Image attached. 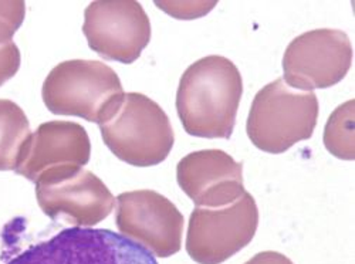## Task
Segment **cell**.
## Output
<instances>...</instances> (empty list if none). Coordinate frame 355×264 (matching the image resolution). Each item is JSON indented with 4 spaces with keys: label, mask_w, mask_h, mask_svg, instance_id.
<instances>
[{
    "label": "cell",
    "mask_w": 355,
    "mask_h": 264,
    "mask_svg": "<svg viewBox=\"0 0 355 264\" xmlns=\"http://www.w3.org/2000/svg\"><path fill=\"white\" fill-rule=\"evenodd\" d=\"M242 94L243 81L238 67L226 57L208 55L182 74L176 111L189 135L229 139Z\"/></svg>",
    "instance_id": "6da1fadb"
},
{
    "label": "cell",
    "mask_w": 355,
    "mask_h": 264,
    "mask_svg": "<svg viewBox=\"0 0 355 264\" xmlns=\"http://www.w3.org/2000/svg\"><path fill=\"white\" fill-rule=\"evenodd\" d=\"M100 130L104 143L118 159L141 168L164 162L175 142L165 111L139 93H125Z\"/></svg>",
    "instance_id": "7a4b0ae2"
},
{
    "label": "cell",
    "mask_w": 355,
    "mask_h": 264,
    "mask_svg": "<svg viewBox=\"0 0 355 264\" xmlns=\"http://www.w3.org/2000/svg\"><path fill=\"white\" fill-rule=\"evenodd\" d=\"M318 118V100L313 91H300L283 78L263 87L248 116V135L263 152L283 154L294 143L310 139Z\"/></svg>",
    "instance_id": "3957f363"
},
{
    "label": "cell",
    "mask_w": 355,
    "mask_h": 264,
    "mask_svg": "<svg viewBox=\"0 0 355 264\" xmlns=\"http://www.w3.org/2000/svg\"><path fill=\"white\" fill-rule=\"evenodd\" d=\"M43 101L57 115L101 124L124 96L116 73L101 62L69 60L55 66L43 82Z\"/></svg>",
    "instance_id": "277c9868"
},
{
    "label": "cell",
    "mask_w": 355,
    "mask_h": 264,
    "mask_svg": "<svg viewBox=\"0 0 355 264\" xmlns=\"http://www.w3.org/2000/svg\"><path fill=\"white\" fill-rule=\"evenodd\" d=\"M6 264H158L142 246L108 229L71 227L36 243Z\"/></svg>",
    "instance_id": "5b68a950"
},
{
    "label": "cell",
    "mask_w": 355,
    "mask_h": 264,
    "mask_svg": "<svg viewBox=\"0 0 355 264\" xmlns=\"http://www.w3.org/2000/svg\"><path fill=\"white\" fill-rule=\"evenodd\" d=\"M257 226L259 209L249 192L225 206H196L189 219L187 252L198 264H222L253 240Z\"/></svg>",
    "instance_id": "8992f818"
},
{
    "label": "cell",
    "mask_w": 355,
    "mask_h": 264,
    "mask_svg": "<svg viewBox=\"0 0 355 264\" xmlns=\"http://www.w3.org/2000/svg\"><path fill=\"white\" fill-rule=\"evenodd\" d=\"M115 223L124 238L165 258L181 250L184 216L161 193L150 189L118 195Z\"/></svg>",
    "instance_id": "52a82bcc"
},
{
    "label": "cell",
    "mask_w": 355,
    "mask_h": 264,
    "mask_svg": "<svg viewBox=\"0 0 355 264\" xmlns=\"http://www.w3.org/2000/svg\"><path fill=\"white\" fill-rule=\"evenodd\" d=\"M352 46L347 33L318 28L295 37L286 49L283 70L287 85L311 91L338 84L349 71Z\"/></svg>",
    "instance_id": "ba28073f"
},
{
    "label": "cell",
    "mask_w": 355,
    "mask_h": 264,
    "mask_svg": "<svg viewBox=\"0 0 355 264\" xmlns=\"http://www.w3.org/2000/svg\"><path fill=\"white\" fill-rule=\"evenodd\" d=\"M83 33L105 60L131 64L151 40V21L138 2L103 0L87 6Z\"/></svg>",
    "instance_id": "9c48e42d"
},
{
    "label": "cell",
    "mask_w": 355,
    "mask_h": 264,
    "mask_svg": "<svg viewBox=\"0 0 355 264\" xmlns=\"http://www.w3.org/2000/svg\"><path fill=\"white\" fill-rule=\"evenodd\" d=\"M37 203L44 215L76 227H93L114 209V196L92 170L78 169L36 184Z\"/></svg>",
    "instance_id": "30bf717a"
},
{
    "label": "cell",
    "mask_w": 355,
    "mask_h": 264,
    "mask_svg": "<svg viewBox=\"0 0 355 264\" xmlns=\"http://www.w3.org/2000/svg\"><path fill=\"white\" fill-rule=\"evenodd\" d=\"M90 157L92 142L84 127L71 121H49L28 138L15 172L39 184L81 169Z\"/></svg>",
    "instance_id": "8fae6325"
},
{
    "label": "cell",
    "mask_w": 355,
    "mask_h": 264,
    "mask_svg": "<svg viewBox=\"0 0 355 264\" xmlns=\"http://www.w3.org/2000/svg\"><path fill=\"white\" fill-rule=\"evenodd\" d=\"M176 179L196 206H225L239 199L243 186V165L220 150L196 151L176 166Z\"/></svg>",
    "instance_id": "7c38bea8"
},
{
    "label": "cell",
    "mask_w": 355,
    "mask_h": 264,
    "mask_svg": "<svg viewBox=\"0 0 355 264\" xmlns=\"http://www.w3.org/2000/svg\"><path fill=\"white\" fill-rule=\"evenodd\" d=\"M31 123L10 100H0V170H15L31 138Z\"/></svg>",
    "instance_id": "4fadbf2b"
},
{
    "label": "cell",
    "mask_w": 355,
    "mask_h": 264,
    "mask_svg": "<svg viewBox=\"0 0 355 264\" xmlns=\"http://www.w3.org/2000/svg\"><path fill=\"white\" fill-rule=\"evenodd\" d=\"M354 100L340 105L324 130V145L334 157L354 161Z\"/></svg>",
    "instance_id": "5bb4252c"
},
{
    "label": "cell",
    "mask_w": 355,
    "mask_h": 264,
    "mask_svg": "<svg viewBox=\"0 0 355 264\" xmlns=\"http://www.w3.org/2000/svg\"><path fill=\"white\" fill-rule=\"evenodd\" d=\"M24 2H0V43L13 42V35L24 20Z\"/></svg>",
    "instance_id": "9a60e30c"
},
{
    "label": "cell",
    "mask_w": 355,
    "mask_h": 264,
    "mask_svg": "<svg viewBox=\"0 0 355 264\" xmlns=\"http://www.w3.org/2000/svg\"><path fill=\"white\" fill-rule=\"evenodd\" d=\"M218 2H155L169 16L176 19H193L209 13Z\"/></svg>",
    "instance_id": "2e32d148"
},
{
    "label": "cell",
    "mask_w": 355,
    "mask_h": 264,
    "mask_svg": "<svg viewBox=\"0 0 355 264\" xmlns=\"http://www.w3.org/2000/svg\"><path fill=\"white\" fill-rule=\"evenodd\" d=\"M20 67V51L15 42L0 43V87L9 81Z\"/></svg>",
    "instance_id": "e0dca14e"
},
{
    "label": "cell",
    "mask_w": 355,
    "mask_h": 264,
    "mask_svg": "<svg viewBox=\"0 0 355 264\" xmlns=\"http://www.w3.org/2000/svg\"><path fill=\"white\" fill-rule=\"evenodd\" d=\"M245 264H294L288 257L277 252H261Z\"/></svg>",
    "instance_id": "ac0fdd59"
}]
</instances>
